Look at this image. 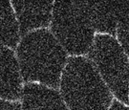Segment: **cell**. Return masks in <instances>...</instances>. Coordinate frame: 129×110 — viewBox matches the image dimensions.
<instances>
[{"label": "cell", "mask_w": 129, "mask_h": 110, "mask_svg": "<svg viewBox=\"0 0 129 110\" xmlns=\"http://www.w3.org/2000/svg\"><path fill=\"white\" fill-rule=\"evenodd\" d=\"M60 91L70 110H107L112 101L110 91L93 62L83 57L68 60Z\"/></svg>", "instance_id": "2"}, {"label": "cell", "mask_w": 129, "mask_h": 110, "mask_svg": "<svg viewBox=\"0 0 129 110\" xmlns=\"http://www.w3.org/2000/svg\"><path fill=\"white\" fill-rule=\"evenodd\" d=\"M22 78L13 50L0 44V99L17 101L22 94Z\"/></svg>", "instance_id": "7"}, {"label": "cell", "mask_w": 129, "mask_h": 110, "mask_svg": "<svg viewBox=\"0 0 129 110\" xmlns=\"http://www.w3.org/2000/svg\"><path fill=\"white\" fill-rule=\"evenodd\" d=\"M19 26L12 3L0 1V44L14 48L19 42Z\"/></svg>", "instance_id": "9"}, {"label": "cell", "mask_w": 129, "mask_h": 110, "mask_svg": "<svg viewBox=\"0 0 129 110\" xmlns=\"http://www.w3.org/2000/svg\"><path fill=\"white\" fill-rule=\"evenodd\" d=\"M93 64L120 101L128 102L129 62L121 46L114 37L98 35L90 49Z\"/></svg>", "instance_id": "4"}, {"label": "cell", "mask_w": 129, "mask_h": 110, "mask_svg": "<svg viewBox=\"0 0 129 110\" xmlns=\"http://www.w3.org/2000/svg\"><path fill=\"white\" fill-rule=\"evenodd\" d=\"M0 110H21V105L18 101L0 99Z\"/></svg>", "instance_id": "11"}, {"label": "cell", "mask_w": 129, "mask_h": 110, "mask_svg": "<svg viewBox=\"0 0 129 110\" xmlns=\"http://www.w3.org/2000/svg\"><path fill=\"white\" fill-rule=\"evenodd\" d=\"M53 4L52 1H13L20 34L26 35L46 28L52 19Z\"/></svg>", "instance_id": "5"}, {"label": "cell", "mask_w": 129, "mask_h": 110, "mask_svg": "<svg viewBox=\"0 0 129 110\" xmlns=\"http://www.w3.org/2000/svg\"><path fill=\"white\" fill-rule=\"evenodd\" d=\"M21 97L22 110H69L59 93L46 85L28 83Z\"/></svg>", "instance_id": "8"}, {"label": "cell", "mask_w": 129, "mask_h": 110, "mask_svg": "<svg viewBox=\"0 0 129 110\" xmlns=\"http://www.w3.org/2000/svg\"><path fill=\"white\" fill-rule=\"evenodd\" d=\"M17 61L26 82L56 87L67 63V55L54 35L46 29L26 34L19 41Z\"/></svg>", "instance_id": "1"}, {"label": "cell", "mask_w": 129, "mask_h": 110, "mask_svg": "<svg viewBox=\"0 0 129 110\" xmlns=\"http://www.w3.org/2000/svg\"><path fill=\"white\" fill-rule=\"evenodd\" d=\"M109 110H129V108L124 106L122 103L119 102V101H114Z\"/></svg>", "instance_id": "12"}, {"label": "cell", "mask_w": 129, "mask_h": 110, "mask_svg": "<svg viewBox=\"0 0 129 110\" xmlns=\"http://www.w3.org/2000/svg\"><path fill=\"white\" fill-rule=\"evenodd\" d=\"M52 32L71 55L88 53L94 43L95 31L78 2L57 1L53 7Z\"/></svg>", "instance_id": "3"}, {"label": "cell", "mask_w": 129, "mask_h": 110, "mask_svg": "<svg viewBox=\"0 0 129 110\" xmlns=\"http://www.w3.org/2000/svg\"><path fill=\"white\" fill-rule=\"evenodd\" d=\"M94 31L115 35L123 2L78 1Z\"/></svg>", "instance_id": "6"}, {"label": "cell", "mask_w": 129, "mask_h": 110, "mask_svg": "<svg viewBox=\"0 0 129 110\" xmlns=\"http://www.w3.org/2000/svg\"><path fill=\"white\" fill-rule=\"evenodd\" d=\"M117 30L123 50L129 56V2H123Z\"/></svg>", "instance_id": "10"}]
</instances>
